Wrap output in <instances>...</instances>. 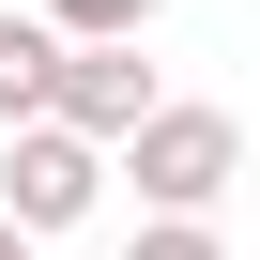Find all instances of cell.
<instances>
[{"label": "cell", "mask_w": 260, "mask_h": 260, "mask_svg": "<svg viewBox=\"0 0 260 260\" xmlns=\"http://www.w3.org/2000/svg\"><path fill=\"white\" fill-rule=\"evenodd\" d=\"M0 260H46V245H31V230H16V214H0Z\"/></svg>", "instance_id": "cell-7"}, {"label": "cell", "mask_w": 260, "mask_h": 260, "mask_svg": "<svg viewBox=\"0 0 260 260\" xmlns=\"http://www.w3.org/2000/svg\"><path fill=\"white\" fill-rule=\"evenodd\" d=\"M169 0H46V31H153Z\"/></svg>", "instance_id": "cell-6"}, {"label": "cell", "mask_w": 260, "mask_h": 260, "mask_svg": "<svg viewBox=\"0 0 260 260\" xmlns=\"http://www.w3.org/2000/svg\"><path fill=\"white\" fill-rule=\"evenodd\" d=\"M107 153H122V184H138L153 214H214V199H230V169H245V122H230V107H169V92H153Z\"/></svg>", "instance_id": "cell-1"}, {"label": "cell", "mask_w": 260, "mask_h": 260, "mask_svg": "<svg viewBox=\"0 0 260 260\" xmlns=\"http://www.w3.org/2000/svg\"><path fill=\"white\" fill-rule=\"evenodd\" d=\"M122 260H230V245H214V214H153V230L122 245Z\"/></svg>", "instance_id": "cell-5"}, {"label": "cell", "mask_w": 260, "mask_h": 260, "mask_svg": "<svg viewBox=\"0 0 260 260\" xmlns=\"http://www.w3.org/2000/svg\"><path fill=\"white\" fill-rule=\"evenodd\" d=\"M138 107H153V61H138V31H61V61H46V122H77V138L107 153Z\"/></svg>", "instance_id": "cell-3"}, {"label": "cell", "mask_w": 260, "mask_h": 260, "mask_svg": "<svg viewBox=\"0 0 260 260\" xmlns=\"http://www.w3.org/2000/svg\"><path fill=\"white\" fill-rule=\"evenodd\" d=\"M0 138H16V153H0V214H16L31 245H61V230L92 214V184H107V153L77 138V122H0Z\"/></svg>", "instance_id": "cell-2"}, {"label": "cell", "mask_w": 260, "mask_h": 260, "mask_svg": "<svg viewBox=\"0 0 260 260\" xmlns=\"http://www.w3.org/2000/svg\"><path fill=\"white\" fill-rule=\"evenodd\" d=\"M46 61H61L46 16H0V122H46Z\"/></svg>", "instance_id": "cell-4"}]
</instances>
